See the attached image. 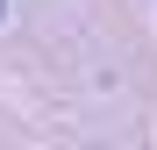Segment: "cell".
I'll return each instance as SVG.
<instances>
[{
	"label": "cell",
	"mask_w": 157,
	"mask_h": 150,
	"mask_svg": "<svg viewBox=\"0 0 157 150\" xmlns=\"http://www.w3.org/2000/svg\"><path fill=\"white\" fill-rule=\"evenodd\" d=\"M0 14H7V0H0Z\"/></svg>",
	"instance_id": "6da1fadb"
}]
</instances>
